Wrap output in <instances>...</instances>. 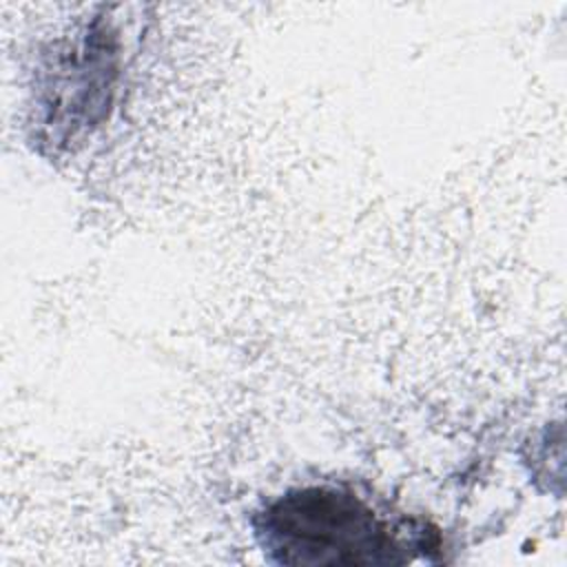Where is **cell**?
Wrapping results in <instances>:
<instances>
[{
  "mask_svg": "<svg viewBox=\"0 0 567 567\" xmlns=\"http://www.w3.org/2000/svg\"><path fill=\"white\" fill-rule=\"evenodd\" d=\"M412 532V529H408ZM379 518L350 492L306 487L288 492L255 518L268 560L279 565H403L421 538Z\"/></svg>",
  "mask_w": 567,
  "mask_h": 567,
  "instance_id": "obj_1",
  "label": "cell"
}]
</instances>
